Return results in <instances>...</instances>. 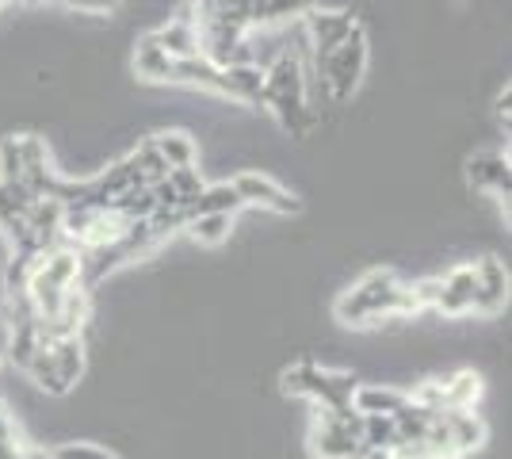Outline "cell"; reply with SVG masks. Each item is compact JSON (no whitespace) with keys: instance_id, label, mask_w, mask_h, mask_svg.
<instances>
[{"instance_id":"30bf717a","label":"cell","mask_w":512,"mask_h":459,"mask_svg":"<svg viewBox=\"0 0 512 459\" xmlns=\"http://www.w3.org/2000/svg\"><path fill=\"white\" fill-rule=\"evenodd\" d=\"M470 306H474V264H459L448 276H440L436 310L448 318H459V314H470Z\"/></svg>"},{"instance_id":"f1b7e54d","label":"cell","mask_w":512,"mask_h":459,"mask_svg":"<svg viewBox=\"0 0 512 459\" xmlns=\"http://www.w3.org/2000/svg\"><path fill=\"white\" fill-rule=\"evenodd\" d=\"M50 456L54 459H119L115 452L96 448V444H62V448H54Z\"/></svg>"},{"instance_id":"277c9868","label":"cell","mask_w":512,"mask_h":459,"mask_svg":"<svg viewBox=\"0 0 512 459\" xmlns=\"http://www.w3.org/2000/svg\"><path fill=\"white\" fill-rule=\"evenodd\" d=\"M363 69H367V31L356 23L352 35L321 62L318 73H321V81H325V88H329V96H333L337 104H344V100L356 92V85H360Z\"/></svg>"},{"instance_id":"484cf974","label":"cell","mask_w":512,"mask_h":459,"mask_svg":"<svg viewBox=\"0 0 512 459\" xmlns=\"http://www.w3.org/2000/svg\"><path fill=\"white\" fill-rule=\"evenodd\" d=\"M16 180H23L20 142L16 138H4L0 142V184H16Z\"/></svg>"},{"instance_id":"5bb4252c","label":"cell","mask_w":512,"mask_h":459,"mask_svg":"<svg viewBox=\"0 0 512 459\" xmlns=\"http://www.w3.org/2000/svg\"><path fill=\"white\" fill-rule=\"evenodd\" d=\"M222 96L241 100V104H264V69L249 66H226L222 69Z\"/></svg>"},{"instance_id":"8fae6325","label":"cell","mask_w":512,"mask_h":459,"mask_svg":"<svg viewBox=\"0 0 512 459\" xmlns=\"http://www.w3.org/2000/svg\"><path fill=\"white\" fill-rule=\"evenodd\" d=\"M440 421H444V429H448V437L459 456H470L474 448L486 444V421L474 410H440Z\"/></svg>"},{"instance_id":"44dd1931","label":"cell","mask_w":512,"mask_h":459,"mask_svg":"<svg viewBox=\"0 0 512 459\" xmlns=\"http://www.w3.org/2000/svg\"><path fill=\"white\" fill-rule=\"evenodd\" d=\"M39 322V318H35ZM35 322H27V326H16L12 329V341H8V360L16 364V368H27L31 364V356L43 349V341H39V329Z\"/></svg>"},{"instance_id":"9a60e30c","label":"cell","mask_w":512,"mask_h":459,"mask_svg":"<svg viewBox=\"0 0 512 459\" xmlns=\"http://www.w3.org/2000/svg\"><path fill=\"white\" fill-rule=\"evenodd\" d=\"M241 207H245V203H241V196L234 192V184H203V192L184 203L188 219H195V215H230V219H234Z\"/></svg>"},{"instance_id":"d4e9b609","label":"cell","mask_w":512,"mask_h":459,"mask_svg":"<svg viewBox=\"0 0 512 459\" xmlns=\"http://www.w3.org/2000/svg\"><path fill=\"white\" fill-rule=\"evenodd\" d=\"M398 429H394V417L371 414L363 417V444H375V448H394L398 444Z\"/></svg>"},{"instance_id":"836d02e7","label":"cell","mask_w":512,"mask_h":459,"mask_svg":"<svg viewBox=\"0 0 512 459\" xmlns=\"http://www.w3.org/2000/svg\"><path fill=\"white\" fill-rule=\"evenodd\" d=\"M27 459H54L50 452H39V448H27Z\"/></svg>"},{"instance_id":"603a6c76","label":"cell","mask_w":512,"mask_h":459,"mask_svg":"<svg viewBox=\"0 0 512 459\" xmlns=\"http://www.w3.org/2000/svg\"><path fill=\"white\" fill-rule=\"evenodd\" d=\"M184 230H192V238L199 245H222L230 238V215H195Z\"/></svg>"},{"instance_id":"cb8c5ba5","label":"cell","mask_w":512,"mask_h":459,"mask_svg":"<svg viewBox=\"0 0 512 459\" xmlns=\"http://www.w3.org/2000/svg\"><path fill=\"white\" fill-rule=\"evenodd\" d=\"M130 157H134V165H138V176L146 180V188H150V184H157V180H165V176H169V165H165V157L157 153V146H153V138H146V142H142L138 150L130 153Z\"/></svg>"},{"instance_id":"2e32d148","label":"cell","mask_w":512,"mask_h":459,"mask_svg":"<svg viewBox=\"0 0 512 459\" xmlns=\"http://www.w3.org/2000/svg\"><path fill=\"white\" fill-rule=\"evenodd\" d=\"M46 349H50V360H54V372L62 379V387L69 391L81 379V372H85V341H81V333L77 337H62V341H54Z\"/></svg>"},{"instance_id":"4dcf8cb0","label":"cell","mask_w":512,"mask_h":459,"mask_svg":"<svg viewBox=\"0 0 512 459\" xmlns=\"http://www.w3.org/2000/svg\"><path fill=\"white\" fill-rule=\"evenodd\" d=\"M497 115L505 119V127H509V115H512V88L505 85V92L497 96Z\"/></svg>"},{"instance_id":"52a82bcc","label":"cell","mask_w":512,"mask_h":459,"mask_svg":"<svg viewBox=\"0 0 512 459\" xmlns=\"http://www.w3.org/2000/svg\"><path fill=\"white\" fill-rule=\"evenodd\" d=\"M352 27H356L352 12H321V8L306 12V43H310V54H314V69L352 35Z\"/></svg>"},{"instance_id":"d590c367","label":"cell","mask_w":512,"mask_h":459,"mask_svg":"<svg viewBox=\"0 0 512 459\" xmlns=\"http://www.w3.org/2000/svg\"><path fill=\"white\" fill-rule=\"evenodd\" d=\"M27 4H39V0H27Z\"/></svg>"},{"instance_id":"e575fe53","label":"cell","mask_w":512,"mask_h":459,"mask_svg":"<svg viewBox=\"0 0 512 459\" xmlns=\"http://www.w3.org/2000/svg\"><path fill=\"white\" fill-rule=\"evenodd\" d=\"M104 8L107 12H115V8H119V0H104Z\"/></svg>"},{"instance_id":"6da1fadb","label":"cell","mask_w":512,"mask_h":459,"mask_svg":"<svg viewBox=\"0 0 512 459\" xmlns=\"http://www.w3.org/2000/svg\"><path fill=\"white\" fill-rule=\"evenodd\" d=\"M264 108H272L279 127L291 138H302L314 127L310 77H306V62L295 50H283L276 62L264 69Z\"/></svg>"},{"instance_id":"7c38bea8","label":"cell","mask_w":512,"mask_h":459,"mask_svg":"<svg viewBox=\"0 0 512 459\" xmlns=\"http://www.w3.org/2000/svg\"><path fill=\"white\" fill-rule=\"evenodd\" d=\"M153 39L161 43V50L169 54L172 62H176V58H195V54H203V46H199V27H195L192 16L169 20L161 31H153Z\"/></svg>"},{"instance_id":"7a4b0ae2","label":"cell","mask_w":512,"mask_h":459,"mask_svg":"<svg viewBox=\"0 0 512 459\" xmlns=\"http://www.w3.org/2000/svg\"><path fill=\"white\" fill-rule=\"evenodd\" d=\"M417 314L409 303V284H402L390 268L367 272L360 284L348 287L337 299V318L344 326H375L379 318H402Z\"/></svg>"},{"instance_id":"9c48e42d","label":"cell","mask_w":512,"mask_h":459,"mask_svg":"<svg viewBox=\"0 0 512 459\" xmlns=\"http://www.w3.org/2000/svg\"><path fill=\"white\" fill-rule=\"evenodd\" d=\"M467 180H470V188H478V192H493V196L509 207L512 169H509V157H505V153H478V157H470Z\"/></svg>"},{"instance_id":"d6986e66","label":"cell","mask_w":512,"mask_h":459,"mask_svg":"<svg viewBox=\"0 0 512 459\" xmlns=\"http://www.w3.org/2000/svg\"><path fill=\"white\" fill-rule=\"evenodd\" d=\"M436 414H440V410H428V406H421V402L406 398V406L394 414V429H398V437L402 440H425L428 425L436 421Z\"/></svg>"},{"instance_id":"8d00e7d4","label":"cell","mask_w":512,"mask_h":459,"mask_svg":"<svg viewBox=\"0 0 512 459\" xmlns=\"http://www.w3.org/2000/svg\"><path fill=\"white\" fill-rule=\"evenodd\" d=\"M4 4H8V0H0V8H4Z\"/></svg>"},{"instance_id":"f546056e","label":"cell","mask_w":512,"mask_h":459,"mask_svg":"<svg viewBox=\"0 0 512 459\" xmlns=\"http://www.w3.org/2000/svg\"><path fill=\"white\" fill-rule=\"evenodd\" d=\"M352 459H390V448H375V444H360Z\"/></svg>"},{"instance_id":"ac0fdd59","label":"cell","mask_w":512,"mask_h":459,"mask_svg":"<svg viewBox=\"0 0 512 459\" xmlns=\"http://www.w3.org/2000/svg\"><path fill=\"white\" fill-rule=\"evenodd\" d=\"M134 69H138V77H146V81H169L172 58L161 50V43L153 39V31L138 39V50H134Z\"/></svg>"},{"instance_id":"4316f807","label":"cell","mask_w":512,"mask_h":459,"mask_svg":"<svg viewBox=\"0 0 512 459\" xmlns=\"http://www.w3.org/2000/svg\"><path fill=\"white\" fill-rule=\"evenodd\" d=\"M169 184L176 188V196L184 199H195L199 192H203V180H199V169H192V165H180V169H169Z\"/></svg>"},{"instance_id":"83f0119b","label":"cell","mask_w":512,"mask_h":459,"mask_svg":"<svg viewBox=\"0 0 512 459\" xmlns=\"http://www.w3.org/2000/svg\"><path fill=\"white\" fill-rule=\"evenodd\" d=\"M436 299H440V276L409 284V303H413V310H428V306L436 310Z\"/></svg>"},{"instance_id":"ffe728a7","label":"cell","mask_w":512,"mask_h":459,"mask_svg":"<svg viewBox=\"0 0 512 459\" xmlns=\"http://www.w3.org/2000/svg\"><path fill=\"white\" fill-rule=\"evenodd\" d=\"M153 146H157V153L165 157V165L169 169H180V165H195V138L184 131H165L153 138Z\"/></svg>"},{"instance_id":"3957f363","label":"cell","mask_w":512,"mask_h":459,"mask_svg":"<svg viewBox=\"0 0 512 459\" xmlns=\"http://www.w3.org/2000/svg\"><path fill=\"white\" fill-rule=\"evenodd\" d=\"M356 387H360V379H356L352 372L318 368V364H295L291 372H283V391L318 402V410H341V406H352Z\"/></svg>"},{"instance_id":"e0dca14e","label":"cell","mask_w":512,"mask_h":459,"mask_svg":"<svg viewBox=\"0 0 512 459\" xmlns=\"http://www.w3.org/2000/svg\"><path fill=\"white\" fill-rule=\"evenodd\" d=\"M406 391H394V387H356V394H352V410L363 417H371V414H386V417H394L402 406H406Z\"/></svg>"},{"instance_id":"7402d4cb","label":"cell","mask_w":512,"mask_h":459,"mask_svg":"<svg viewBox=\"0 0 512 459\" xmlns=\"http://www.w3.org/2000/svg\"><path fill=\"white\" fill-rule=\"evenodd\" d=\"M318 0H264L260 12L253 16V23H279V20H295V16H306L314 12Z\"/></svg>"},{"instance_id":"d6a6232c","label":"cell","mask_w":512,"mask_h":459,"mask_svg":"<svg viewBox=\"0 0 512 459\" xmlns=\"http://www.w3.org/2000/svg\"><path fill=\"white\" fill-rule=\"evenodd\" d=\"M8 440H16V429H12V421H8V414L0 410V444H8Z\"/></svg>"},{"instance_id":"ba28073f","label":"cell","mask_w":512,"mask_h":459,"mask_svg":"<svg viewBox=\"0 0 512 459\" xmlns=\"http://www.w3.org/2000/svg\"><path fill=\"white\" fill-rule=\"evenodd\" d=\"M509 303V272L497 257H482L474 264V306L470 314H497Z\"/></svg>"},{"instance_id":"1f68e13d","label":"cell","mask_w":512,"mask_h":459,"mask_svg":"<svg viewBox=\"0 0 512 459\" xmlns=\"http://www.w3.org/2000/svg\"><path fill=\"white\" fill-rule=\"evenodd\" d=\"M65 4H69V8H77V12H96V16L107 12L104 0H65Z\"/></svg>"},{"instance_id":"4fadbf2b","label":"cell","mask_w":512,"mask_h":459,"mask_svg":"<svg viewBox=\"0 0 512 459\" xmlns=\"http://www.w3.org/2000/svg\"><path fill=\"white\" fill-rule=\"evenodd\" d=\"M169 81H176V85L203 88V92L222 96V69L214 66L211 58H203V54H195V58H176L172 69H169Z\"/></svg>"},{"instance_id":"5b68a950","label":"cell","mask_w":512,"mask_h":459,"mask_svg":"<svg viewBox=\"0 0 512 459\" xmlns=\"http://www.w3.org/2000/svg\"><path fill=\"white\" fill-rule=\"evenodd\" d=\"M363 444V414L352 406L341 410H318L314 425V456L318 459H352Z\"/></svg>"},{"instance_id":"8992f818","label":"cell","mask_w":512,"mask_h":459,"mask_svg":"<svg viewBox=\"0 0 512 459\" xmlns=\"http://www.w3.org/2000/svg\"><path fill=\"white\" fill-rule=\"evenodd\" d=\"M234 192L241 196V203L249 207H264V211H272V215H299L302 211V203L287 188H279L272 176H264V173H237L234 180Z\"/></svg>"}]
</instances>
